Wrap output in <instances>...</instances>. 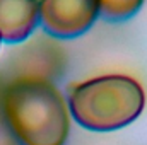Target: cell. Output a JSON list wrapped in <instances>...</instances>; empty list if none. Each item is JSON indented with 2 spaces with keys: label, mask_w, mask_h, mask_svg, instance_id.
<instances>
[{
  "label": "cell",
  "mask_w": 147,
  "mask_h": 145,
  "mask_svg": "<svg viewBox=\"0 0 147 145\" xmlns=\"http://www.w3.org/2000/svg\"><path fill=\"white\" fill-rule=\"evenodd\" d=\"M70 116L89 132H115L134 123L146 106L142 85L128 75H99L69 92Z\"/></svg>",
  "instance_id": "obj_2"
},
{
  "label": "cell",
  "mask_w": 147,
  "mask_h": 145,
  "mask_svg": "<svg viewBox=\"0 0 147 145\" xmlns=\"http://www.w3.org/2000/svg\"><path fill=\"white\" fill-rule=\"evenodd\" d=\"M0 43H2V41H0Z\"/></svg>",
  "instance_id": "obj_8"
},
{
  "label": "cell",
  "mask_w": 147,
  "mask_h": 145,
  "mask_svg": "<svg viewBox=\"0 0 147 145\" xmlns=\"http://www.w3.org/2000/svg\"><path fill=\"white\" fill-rule=\"evenodd\" d=\"M0 145H19L16 137L12 135V132L9 130L7 123L3 121L2 114H0Z\"/></svg>",
  "instance_id": "obj_6"
},
{
  "label": "cell",
  "mask_w": 147,
  "mask_h": 145,
  "mask_svg": "<svg viewBox=\"0 0 147 145\" xmlns=\"http://www.w3.org/2000/svg\"><path fill=\"white\" fill-rule=\"evenodd\" d=\"M39 24L53 38L75 39L99 17L98 0H38Z\"/></svg>",
  "instance_id": "obj_3"
},
{
  "label": "cell",
  "mask_w": 147,
  "mask_h": 145,
  "mask_svg": "<svg viewBox=\"0 0 147 145\" xmlns=\"http://www.w3.org/2000/svg\"><path fill=\"white\" fill-rule=\"evenodd\" d=\"M2 118L19 145H65L70 111L58 87L48 79L21 77L2 94Z\"/></svg>",
  "instance_id": "obj_1"
},
{
  "label": "cell",
  "mask_w": 147,
  "mask_h": 145,
  "mask_svg": "<svg viewBox=\"0 0 147 145\" xmlns=\"http://www.w3.org/2000/svg\"><path fill=\"white\" fill-rule=\"evenodd\" d=\"M99 17L108 22H123L132 19L144 5V0H98Z\"/></svg>",
  "instance_id": "obj_5"
},
{
  "label": "cell",
  "mask_w": 147,
  "mask_h": 145,
  "mask_svg": "<svg viewBox=\"0 0 147 145\" xmlns=\"http://www.w3.org/2000/svg\"><path fill=\"white\" fill-rule=\"evenodd\" d=\"M3 89H5V85L0 82V106H2V94H3ZM0 114H2V111H0Z\"/></svg>",
  "instance_id": "obj_7"
},
{
  "label": "cell",
  "mask_w": 147,
  "mask_h": 145,
  "mask_svg": "<svg viewBox=\"0 0 147 145\" xmlns=\"http://www.w3.org/2000/svg\"><path fill=\"white\" fill-rule=\"evenodd\" d=\"M38 24V0H0V41L22 43L34 33Z\"/></svg>",
  "instance_id": "obj_4"
}]
</instances>
